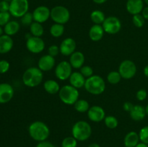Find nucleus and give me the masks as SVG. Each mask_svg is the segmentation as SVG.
<instances>
[{"instance_id":"obj_41","label":"nucleus","mask_w":148,"mask_h":147,"mask_svg":"<svg viewBox=\"0 0 148 147\" xmlns=\"http://www.w3.org/2000/svg\"><path fill=\"white\" fill-rule=\"evenodd\" d=\"M10 11V2L1 0L0 1V12H6Z\"/></svg>"},{"instance_id":"obj_45","label":"nucleus","mask_w":148,"mask_h":147,"mask_svg":"<svg viewBox=\"0 0 148 147\" xmlns=\"http://www.w3.org/2000/svg\"><path fill=\"white\" fill-rule=\"evenodd\" d=\"M94 3L95 4H104L105 2H106L107 0H92Z\"/></svg>"},{"instance_id":"obj_53","label":"nucleus","mask_w":148,"mask_h":147,"mask_svg":"<svg viewBox=\"0 0 148 147\" xmlns=\"http://www.w3.org/2000/svg\"><path fill=\"white\" fill-rule=\"evenodd\" d=\"M1 1V0H0V1Z\"/></svg>"},{"instance_id":"obj_49","label":"nucleus","mask_w":148,"mask_h":147,"mask_svg":"<svg viewBox=\"0 0 148 147\" xmlns=\"http://www.w3.org/2000/svg\"><path fill=\"white\" fill-rule=\"evenodd\" d=\"M3 33H4V29L2 28V27H1V26H0V36L2 35Z\"/></svg>"},{"instance_id":"obj_13","label":"nucleus","mask_w":148,"mask_h":147,"mask_svg":"<svg viewBox=\"0 0 148 147\" xmlns=\"http://www.w3.org/2000/svg\"><path fill=\"white\" fill-rule=\"evenodd\" d=\"M77 43L72 37H66L64 39L59 46L60 53L64 56H70L76 51Z\"/></svg>"},{"instance_id":"obj_30","label":"nucleus","mask_w":148,"mask_h":147,"mask_svg":"<svg viewBox=\"0 0 148 147\" xmlns=\"http://www.w3.org/2000/svg\"><path fill=\"white\" fill-rule=\"evenodd\" d=\"M121 76L120 75L119 72L118 71H112L109 72L107 75L106 79L108 82L111 84L115 85L119 83L121 80Z\"/></svg>"},{"instance_id":"obj_28","label":"nucleus","mask_w":148,"mask_h":147,"mask_svg":"<svg viewBox=\"0 0 148 147\" xmlns=\"http://www.w3.org/2000/svg\"><path fill=\"white\" fill-rule=\"evenodd\" d=\"M50 34L53 37H60L64 33V24L54 23L50 27Z\"/></svg>"},{"instance_id":"obj_9","label":"nucleus","mask_w":148,"mask_h":147,"mask_svg":"<svg viewBox=\"0 0 148 147\" xmlns=\"http://www.w3.org/2000/svg\"><path fill=\"white\" fill-rule=\"evenodd\" d=\"M72 66L67 61H62L59 62L55 67V76L61 81H65L69 79L72 71Z\"/></svg>"},{"instance_id":"obj_40","label":"nucleus","mask_w":148,"mask_h":147,"mask_svg":"<svg viewBox=\"0 0 148 147\" xmlns=\"http://www.w3.org/2000/svg\"><path fill=\"white\" fill-rule=\"evenodd\" d=\"M147 92L145 89H139L136 93V98L138 99L139 101H144L145 99L147 98Z\"/></svg>"},{"instance_id":"obj_46","label":"nucleus","mask_w":148,"mask_h":147,"mask_svg":"<svg viewBox=\"0 0 148 147\" xmlns=\"http://www.w3.org/2000/svg\"><path fill=\"white\" fill-rule=\"evenodd\" d=\"M143 73H144L145 76L148 79V65L145 66L144 69H143Z\"/></svg>"},{"instance_id":"obj_36","label":"nucleus","mask_w":148,"mask_h":147,"mask_svg":"<svg viewBox=\"0 0 148 147\" xmlns=\"http://www.w3.org/2000/svg\"><path fill=\"white\" fill-rule=\"evenodd\" d=\"M79 72H80L86 79L90 77V76H92V75H93V69H92V68L91 67V66H88V65L82 66V67L79 69Z\"/></svg>"},{"instance_id":"obj_32","label":"nucleus","mask_w":148,"mask_h":147,"mask_svg":"<svg viewBox=\"0 0 148 147\" xmlns=\"http://www.w3.org/2000/svg\"><path fill=\"white\" fill-rule=\"evenodd\" d=\"M77 140L73 136H67L63 139L62 142V147H77Z\"/></svg>"},{"instance_id":"obj_34","label":"nucleus","mask_w":148,"mask_h":147,"mask_svg":"<svg viewBox=\"0 0 148 147\" xmlns=\"http://www.w3.org/2000/svg\"><path fill=\"white\" fill-rule=\"evenodd\" d=\"M20 22H21V24H23V25L29 26V27H30V24L34 22L33 13L27 12L26 14H25L24 15L20 18Z\"/></svg>"},{"instance_id":"obj_14","label":"nucleus","mask_w":148,"mask_h":147,"mask_svg":"<svg viewBox=\"0 0 148 147\" xmlns=\"http://www.w3.org/2000/svg\"><path fill=\"white\" fill-rule=\"evenodd\" d=\"M88 117L89 120L94 122H100L104 120L106 118V112L103 108L98 105H93L88 110Z\"/></svg>"},{"instance_id":"obj_19","label":"nucleus","mask_w":148,"mask_h":147,"mask_svg":"<svg viewBox=\"0 0 148 147\" xmlns=\"http://www.w3.org/2000/svg\"><path fill=\"white\" fill-rule=\"evenodd\" d=\"M85 61V55L80 51H75L69 56V62L73 69H79L84 66Z\"/></svg>"},{"instance_id":"obj_11","label":"nucleus","mask_w":148,"mask_h":147,"mask_svg":"<svg viewBox=\"0 0 148 147\" xmlns=\"http://www.w3.org/2000/svg\"><path fill=\"white\" fill-rule=\"evenodd\" d=\"M26 48L29 52L34 54H38L44 50L46 44L40 37H35L32 35L29 38L26 39Z\"/></svg>"},{"instance_id":"obj_51","label":"nucleus","mask_w":148,"mask_h":147,"mask_svg":"<svg viewBox=\"0 0 148 147\" xmlns=\"http://www.w3.org/2000/svg\"><path fill=\"white\" fill-rule=\"evenodd\" d=\"M143 1H144V3H145V4L148 6V0H143Z\"/></svg>"},{"instance_id":"obj_6","label":"nucleus","mask_w":148,"mask_h":147,"mask_svg":"<svg viewBox=\"0 0 148 147\" xmlns=\"http://www.w3.org/2000/svg\"><path fill=\"white\" fill-rule=\"evenodd\" d=\"M51 18L54 23L64 24L70 19V12L64 6H56L51 10Z\"/></svg>"},{"instance_id":"obj_1","label":"nucleus","mask_w":148,"mask_h":147,"mask_svg":"<svg viewBox=\"0 0 148 147\" xmlns=\"http://www.w3.org/2000/svg\"><path fill=\"white\" fill-rule=\"evenodd\" d=\"M28 133L32 139L38 142H42L46 141L49 137L50 129L44 122L36 120L30 124Z\"/></svg>"},{"instance_id":"obj_24","label":"nucleus","mask_w":148,"mask_h":147,"mask_svg":"<svg viewBox=\"0 0 148 147\" xmlns=\"http://www.w3.org/2000/svg\"><path fill=\"white\" fill-rule=\"evenodd\" d=\"M43 89L50 95H56L59 93L61 87L57 81L54 79H48L43 84Z\"/></svg>"},{"instance_id":"obj_50","label":"nucleus","mask_w":148,"mask_h":147,"mask_svg":"<svg viewBox=\"0 0 148 147\" xmlns=\"http://www.w3.org/2000/svg\"><path fill=\"white\" fill-rule=\"evenodd\" d=\"M145 111H146V115L148 117V104L147 105V106L145 107Z\"/></svg>"},{"instance_id":"obj_17","label":"nucleus","mask_w":148,"mask_h":147,"mask_svg":"<svg viewBox=\"0 0 148 147\" xmlns=\"http://www.w3.org/2000/svg\"><path fill=\"white\" fill-rule=\"evenodd\" d=\"M127 11L132 15L140 14L144 9L143 0H127L126 4Z\"/></svg>"},{"instance_id":"obj_43","label":"nucleus","mask_w":148,"mask_h":147,"mask_svg":"<svg viewBox=\"0 0 148 147\" xmlns=\"http://www.w3.org/2000/svg\"><path fill=\"white\" fill-rule=\"evenodd\" d=\"M36 147H56L53 145L52 143L49 142V141H42V142H38V144L36 145Z\"/></svg>"},{"instance_id":"obj_3","label":"nucleus","mask_w":148,"mask_h":147,"mask_svg":"<svg viewBox=\"0 0 148 147\" xmlns=\"http://www.w3.org/2000/svg\"><path fill=\"white\" fill-rule=\"evenodd\" d=\"M85 89L88 93L93 95H99L103 93L106 89V82L103 78L99 75H92L86 79Z\"/></svg>"},{"instance_id":"obj_38","label":"nucleus","mask_w":148,"mask_h":147,"mask_svg":"<svg viewBox=\"0 0 148 147\" xmlns=\"http://www.w3.org/2000/svg\"><path fill=\"white\" fill-rule=\"evenodd\" d=\"M60 53L59 50V46H57L56 45H51L48 48V54L53 57H56L58 56V54Z\"/></svg>"},{"instance_id":"obj_29","label":"nucleus","mask_w":148,"mask_h":147,"mask_svg":"<svg viewBox=\"0 0 148 147\" xmlns=\"http://www.w3.org/2000/svg\"><path fill=\"white\" fill-rule=\"evenodd\" d=\"M74 107H75V110L77 111L78 112H80V113H84V112H88V110L90 108L89 102L83 99H78L75 102V105H74Z\"/></svg>"},{"instance_id":"obj_15","label":"nucleus","mask_w":148,"mask_h":147,"mask_svg":"<svg viewBox=\"0 0 148 147\" xmlns=\"http://www.w3.org/2000/svg\"><path fill=\"white\" fill-rule=\"evenodd\" d=\"M14 94V89L11 84L8 83L0 84V104H6L10 102Z\"/></svg>"},{"instance_id":"obj_4","label":"nucleus","mask_w":148,"mask_h":147,"mask_svg":"<svg viewBox=\"0 0 148 147\" xmlns=\"http://www.w3.org/2000/svg\"><path fill=\"white\" fill-rule=\"evenodd\" d=\"M72 135L79 141H85L92 135V127L85 120L75 122L72 128Z\"/></svg>"},{"instance_id":"obj_48","label":"nucleus","mask_w":148,"mask_h":147,"mask_svg":"<svg viewBox=\"0 0 148 147\" xmlns=\"http://www.w3.org/2000/svg\"><path fill=\"white\" fill-rule=\"evenodd\" d=\"M88 147H101L99 144H98L97 143H92V144H90L88 146Z\"/></svg>"},{"instance_id":"obj_20","label":"nucleus","mask_w":148,"mask_h":147,"mask_svg":"<svg viewBox=\"0 0 148 147\" xmlns=\"http://www.w3.org/2000/svg\"><path fill=\"white\" fill-rule=\"evenodd\" d=\"M69 84L77 89H79L85 86L86 78L79 71H74L69 78Z\"/></svg>"},{"instance_id":"obj_37","label":"nucleus","mask_w":148,"mask_h":147,"mask_svg":"<svg viewBox=\"0 0 148 147\" xmlns=\"http://www.w3.org/2000/svg\"><path fill=\"white\" fill-rule=\"evenodd\" d=\"M10 17H11V14L10 12H0V26L4 27L10 21Z\"/></svg>"},{"instance_id":"obj_33","label":"nucleus","mask_w":148,"mask_h":147,"mask_svg":"<svg viewBox=\"0 0 148 147\" xmlns=\"http://www.w3.org/2000/svg\"><path fill=\"white\" fill-rule=\"evenodd\" d=\"M132 22L136 27L141 28L144 26L145 22V19L143 17L142 14H137L135 15H133L132 17Z\"/></svg>"},{"instance_id":"obj_54","label":"nucleus","mask_w":148,"mask_h":147,"mask_svg":"<svg viewBox=\"0 0 148 147\" xmlns=\"http://www.w3.org/2000/svg\"></svg>"},{"instance_id":"obj_16","label":"nucleus","mask_w":148,"mask_h":147,"mask_svg":"<svg viewBox=\"0 0 148 147\" xmlns=\"http://www.w3.org/2000/svg\"><path fill=\"white\" fill-rule=\"evenodd\" d=\"M55 66H56L55 58L49 54L42 56L38 61V67L42 71H49L52 70Z\"/></svg>"},{"instance_id":"obj_42","label":"nucleus","mask_w":148,"mask_h":147,"mask_svg":"<svg viewBox=\"0 0 148 147\" xmlns=\"http://www.w3.org/2000/svg\"><path fill=\"white\" fill-rule=\"evenodd\" d=\"M133 107H134V105H133L132 102H124V105H123V109H124V111H126V112H128L129 113H130V111L132 110Z\"/></svg>"},{"instance_id":"obj_35","label":"nucleus","mask_w":148,"mask_h":147,"mask_svg":"<svg viewBox=\"0 0 148 147\" xmlns=\"http://www.w3.org/2000/svg\"><path fill=\"white\" fill-rule=\"evenodd\" d=\"M140 142H143L148 145V125L144 126L140 129L139 132Z\"/></svg>"},{"instance_id":"obj_25","label":"nucleus","mask_w":148,"mask_h":147,"mask_svg":"<svg viewBox=\"0 0 148 147\" xmlns=\"http://www.w3.org/2000/svg\"><path fill=\"white\" fill-rule=\"evenodd\" d=\"M20 29V23L15 20H12L10 21L4 27V33L6 35L10 36L14 35L19 32Z\"/></svg>"},{"instance_id":"obj_26","label":"nucleus","mask_w":148,"mask_h":147,"mask_svg":"<svg viewBox=\"0 0 148 147\" xmlns=\"http://www.w3.org/2000/svg\"><path fill=\"white\" fill-rule=\"evenodd\" d=\"M106 16L103 12L99 10L92 11L90 14V20L95 24H102L106 20Z\"/></svg>"},{"instance_id":"obj_27","label":"nucleus","mask_w":148,"mask_h":147,"mask_svg":"<svg viewBox=\"0 0 148 147\" xmlns=\"http://www.w3.org/2000/svg\"><path fill=\"white\" fill-rule=\"evenodd\" d=\"M30 34L35 37H40L44 33V29L41 23L33 22L30 26Z\"/></svg>"},{"instance_id":"obj_22","label":"nucleus","mask_w":148,"mask_h":147,"mask_svg":"<svg viewBox=\"0 0 148 147\" xmlns=\"http://www.w3.org/2000/svg\"><path fill=\"white\" fill-rule=\"evenodd\" d=\"M130 118L134 121H142L146 116L145 108L143 105H134L132 110L130 112Z\"/></svg>"},{"instance_id":"obj_8","label":"nucleus","mask_w":148,"mask_h":147,"mask_svg":"<svg viewBox=\"0 0 148 147\" xmlns=\"http://www.w3.org/2000/svg\"><path fill=\"white\" fill-rule=\"evenodd\" d=\"M137 68L134 61L130 59H126L121 62L119 66L118 71L121 78L124 79H131L137 74Z\"/></svg>"},{"instance_id":"obj_18","label":"nucleus","mask_w":148,"mask_h":147,"mask_svg":"<svg viewBox=\"0 0 148 147\" xmlns=\"http://www.w3.org/2000/svg\"><path fill=\"white\" fill-rule=\"evenodd\" d=\"M105 31L103 30L102 24H95L91 26L89 30L88 35L90 39L93 42L100 41L103 37Z\"/></svg>"},{"instance_id":"obj_21","label":"nucleus","mask_w":148,"mask_h":147,"mask_svg":"<svg viewBox=\"0 0 148 147\" xmlns=\"http://www.w3.org/2000/svg\"><path fill=\"white\" fill-rule=\"evenodd\" d=\"M14 46V41L11 36L3 34L0 36V53L5 54L9 53L12 49Z\"/></svg>"},{"instance_id":"obj_47","label":"nucleus","mask_w":148,"mask_h":147,"mask_svg":"<svg viewBox=\"0 0 148 147\" xmlns=\"http://www.w3.org/2000/svg\"><path fill=\"white\" fill-rule=\"evenodd\" d=\"M135 147H148V145L146 144H144L143 142H140Z\"/></svg>"},{"instance_id":"obj_52","label":"nucleus","mask_w":148,"mask_h":147,"mask_svg":"<svg viewBox=\"0 0 148 147\" xmlns=\"http://www.w3.org/2000/svg\"><path fill=\"white\" fill-rule=\"evenodd\" d=\"M4 1H8V2H10V1H11L12 0H4Z\"/></svg>"},{"instance_id":"obj_10","label":"nucleus","mask_w":148,"mask_h":147,"mask_svg":"<svg viewBox=\"0 0 148 147\" xmlns=\"http://www.w3.org/2000/svg\"><path fill=\"white\" fill-rule=\"evenodd\" d=\"M106 33L109 35H115L119 33L121 29V22L118 17L115 16H109L106 17L102 24Z\"/></svg>"},{"instance_id":"obj_23","label":"nucleus","mask_w":148,"mask_h":147,"mask_svg":"<svg viewBox=\"0 0 148 147\" xmlns=\"http://www.w3.org/2000/svg\"><path fill=\"white\" fill-rule=\"evenodd\" d=\"M140 142V135L136 131H130L124 138V144L125 147H135Z\"/></svg>"},{"instance_id":"obj_7","label":"nucleus","mask_w":148,"mask_h":147,"mask_svg":"<svg viewBox=\"0 0 148 147\" xmlns=\"http://www.w3.org/2000/svg\"><path fill=\"white\" fill-rule=\"evenodd\" d=\"M28 0H12L10 2V13L12 16L21 18L28 12Z\"/></svg>"},{"instance_id":"obj_2","label":"nucleus","mask_w":148,"mask_h":147,"mask_svg":"<svg viewBox=\"0 0 148 147\" xmlns=\"http://www.w3.org/2000/svg\"><path fill=\"white\" fill-rule=\"evenodd\" d=\"M43 79V71L36 66L27 69L23 74V84L28 87H36L41 84Z\"/></svg>"},{"instance_id":"obj_12","label":"nucleus","mask_w":148,"mask_h":147,"mask_svg":"<svg viewBox=\"0 0 148 147\" xmlns=\"http://www.w3.org/2000/svg\"><path fill=\"white\" fill-rule=\"evenodd\" d=\"M33 19L35 22L44 23L51 18V10L46 6H38L33 12Z\"/></svg>"},{"instance_id":"obj_39","label":"nucleus","mask_w":148,"mask_h":147,"mask_svg":"<svg viewBox=\"0 0 148 147\" xmlns=\"http://www.w3.org/2000/svg\"><path fill=\"white\" fill-rule=\"evenodd\" d=\"M10 67V64L7 60H1L0 61V74L7 73L9 71Z\"/></svg>"},{"instance_id":"obj_5","label":"nucleus","mask_w":148,"mask_h":147,"mask_svg":"<svg viewBox=\"0 0 148 147\" xmlns=\"http://www.w3.org/2000/svg\"><path fill=\"white\" fill-rule=\"evenodd\" d=\"M59 99L65 105H74L79 99V92L78 89L72 85H64L61 87L59 93Z\"/></svg>"},{"instance_id":"obj_44","label":"nucleus","mask_w":148,"mask_h":147,"mask_svg":"<svg viewBox=\"0 0 148 147\" xmlns=\"http://www.w3.org/2000/svg\"><path fill=\"white\" fill-rule=\"evenodd\" d=\"M142 15L145 19V20H148V6L144 7L143 12H142Z\"/></svg>"},{"instance_id":"obj_31","label":"nucleus","mask_w":148,"mask_h":147,"mask_svg":"<svg viewBox=\"0 0 148 147\" xmlns=\"http://www.w3.org/2000/svg\"><path fill=\"white\" fill-rule=\"evenodd\" d=\"M104 123L108 128L114 129L118 126L119 121L116 117L113 116V115H108V116H106L105 119H104Z\"/></svg>"}]
</instances>
